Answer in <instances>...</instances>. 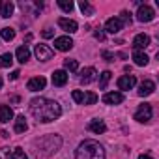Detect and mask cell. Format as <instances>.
Wrapping results in <instances>:
<instances>
[{"label": "cell", "instance_id": "obj_1", "mask_svg": "<svg viewBox=\"0 0 159 159\" xmlns=\"http://www.w3.org/2000/svg\"><path fill=\"white\" fill-rule=\"evenodd\" d=\"M30 112L32 116L41 122V124H49L54 122L56 118H60L62 114V107L58 101L54 99H47V98H34L30 101Z\"/></svg>", "mask_w": 159, "mask_h": 159}, {"label": "cell", "instance_id": "obj_2", "mask_svg": "<svg viewBox=\"0 0 159 159\" xmlns=\"http://www.w3.org/2000/svg\"><path fill=\"white\" fill-rule=\"evenodd\" d=\"M75 159H105V148L98 140H83L75 150Z\"/></svg>", "mask_w": 159, "mask_h": 159}, {"label": "cell", "instance_id": "obj_3", "mask_svg": "<svg viewBox=\"0 0 159 159\" xmlns=\"http://www.w3.org/2000/svg\"><path fill=\"white\" fill-rule=\"evenodd\" d=\"M60 146H62V139L58 135H47V137H43L36 142V148H38L36 152H38V155L47 157V155L56 153L60 150Z\"/></svg>", "mask_w": 159, "mask_h": 159}, {"label": "cell", "instance_id": "obj_4", "mask_svg": "<svg viewBox=\"0 0 159 159\" xmlns=\"http://www.w3.org/2000/svg\"><path fill=\"white\" fill-rule=\"evenodd\" d=\"M152 114H153L152 105L144 103V105H140V107L137 109V112H135V120H137V122H140V124H146V122H150V120H152Z\"/></svg>", "mask_w": 159, "mask_h": 159}, {"label": "cell", "instance_id": "obj_5", "mask_svg": "<svg viewBox=\"0 0 159 159\" xmlns=\"http://www.w3.org/2000/svg\"><path fill=\"white\" fill-rule=\"evenodd\" d=\"M153 17H155V11H153V8H150L148 4H140V6H139L137 19H139L140 23H150V21H153Z\"/></svg>", "mask_w": 159, "mask_h": 159}, {"label": "cell", "instance_id": "obj_6", "mask_svg": "<svg viewBox=\"0 0 159 159\" xmlns=\"http://www.w3.org/2000/svg\"><path fill=\"white\" fill-rule=\"evenodd\" d=\"M34 54H36V58H38V60H41V62H47V60H51V58H52L54 51H52L49 45H45V43H39V45H36V49H34Z\"/></svg>", "mask_w": 159, "mask_h": 159}, {"label": "cell", "instance_id": "obj_7", "mask_svg": "<svg viewBox=\"0 0 159 159\" xmlns=\"http://www.w3.org/2000/svg\"><path fill=\"white\" fill-rule=\"evenodd\" d=\"M122 28H124V21H122L120 17H111V19H107V23H105V30H107L109 34H118Z\"/></svg>", "mask_w": 159, "mask_h": 159}, {"label": "cell", "instance_id": "obj_8", "mask_svg": "<svg viewBox=\"0 0 159 159\" xmlns=\"http://www.w3.org/2000/svg\"><path fill=\"white\" fill-rule=\"evenodd\" d=\"M45 86H47L45 77H34V79H30L28 84H26V88H28L30 92H39V90H43Z\"/></svg>", "mask_w": 159, "mask_h": 159}, {"label": "cell", "instance_id": "obj_9", "mask_svg": "<svg viewBox=\"0 0 159 159\" xmlns=\"http://www.w3.org/2000/svg\"><path fill=\"white\" fill-rule=\"evenodd\" d=\"M135 84H137L135 75H124V77L118 79V88H120V90H131Z\"/></svg>", "mask_w": 159, "mask_h": 159}, {"label": "cell", "instance_id": "obj_10", "mask_svg": "<svg viewBox=\"0 0 159 159\" xmlns=\"http://www.w3.org/2000/svg\"><path fill=\"white\" fill-rule=\"evenodd\" d=\"M96 75H98L96 67H84V69L81 71V84H90V83H94V81H96Z\"/></svg>", "mask_w": 159, "mask_h": 159}, {"label": "cell", "instance_id": "obj_11", "mask_svg": "<svg viewBox=\"0 0 159 159\" xmlns=\"http://www.w3.org/2000/svg\"><path fill=\"white\" fill-rule=\"evenodd\" d=\"M58 25H60V28L66 30L67 34H75V32L79 30V25H77L73 19H66V17H62V19H58Z\"/></svg>", "mask_w": 159, "mask_h": 159}, {"label": "cell", "instance_id": "obj_12", "mask_svg": "<svg viewBox=\"0 0 159 159\" xmlns=\"http://www.w3.org/2000/svg\"><path fill=\"white\" fill-rule=\"evenodd\" d=\"M122 101H124V94H120V92H107L103 96L105 105H120Z\"/></svg>", "mask_w": 159, "mask_h": 159}, {"label": "cell", "instance_id": "obj_13", "mask_svg": "<svg viewBox=\"0 0 159 159\" xmlns=\"http://www.w3.org/2000/svg\"><path fill=\"white\" fill-rule=\"evenodd\" d=\"M150 45V36H146V34H137L135 38H133V47H135V51H142V49H146Z\"/></svg>", "mask_w": 159, "mask_h": 159}, {"label": "cell", "instance_id": "obj_14", "mask_svg": "<svg viewBox=\"0 0 159 159\" xmlns=\"http://www.w3.org/2000/svg\"><path fill=\"white\" fill-rule=\"evenodd\" d=\"M54 47H56L58 51H69V49L73 47V39H71L69 36H60V38L54 39Z\"/></svg>", "mask_w": 159, "mask_h": 159}, {"label": "cell", "instance_id": "obj_15", "mask_svg": "<svg viewBox=\"0 0 159 159\" xmlns=\"http://www.w3.org/2000/svg\"><path fill=\"white\" fill-rule=\"evenodd\" d=\"M15 11V4L11 2V0H4V2H0V15H2L4 19H10Z\"/></svg>", "mask_w": 159, "mask_h": 159}, {"label": "cell", "instance_id": "obj_16", "mask_svg": "<svg viewBox=\"0 0 159 159\" xmlns=\"http://www.w3.org/2000/svg\"><path fill=\"white\" fill-rule=\"evenodd\" d=\"M88 129H90L92 133H96V135H101V133H105V131H107V125H105V122H103V120L96 118V120H92V122L88 124Z\"/></svg>", "mask_w": 159, "mask_h": 159}, {"label": "cell", "instance_id": "obj_17", "mask_svg": "<svg viewBox=\"0 0 159 159\" xmlns=\"http://www.w3.org/2000/svg\"><path fill=\"white\" fill-rule=\"evenodd\" d=\"M66 83H67V73L64 69H56L52 73V84L54 86H64Z\"/></svg>", "mask_w": 159, "mask_h": 159}, {"label": "cell", "instance_id": "obj_18", "mask_svg": "<svg viewBox=\"0 0 159 159\" xmlns=\"http://www.w3.org/2000/svg\"><path fill=\"white\" fill-rule=\"evenodd\" d=\"M153 90H155L153 81H144V83L139 86V96H140V98H146V96L153 94Z\"/></svg>", "mask_w": 159, "mask_h": 159}, {"label": "cell", "instance_id": "obj_19", "mask_svg": "<svg viewBox=\"0 0 159 159\" xmlns=\"http://www.w3.org/2000/svg\"><path fill=\"white\" fill-rule=\"evenodd\" d=\"M10 120H13V111H11V107L2 105V107H0V122H2V124H8Z\"/></svg>", "mask_w": 159, "mask_h": 159}, {"label": "cell", "instance_id": "obj_20", "mask_svg": "<svg viewBox=\"0 0 159 159\" xmlns=\"http://www.w3.org/2000/svg\"><path fill=\"white\" fill-rule=\"evenodd\" d=\"M148 60H150V58H148V54H146V52H142V51H133V62H135L137 66H140V67H142V66H146V64H148Z\"/></svg>", "mask_w": 159, "mask_h": 159}, {"label": "cell", "instance_id": "obj_21", "mask_svg": "<svg viewBox=\"0 0 159 159\" xmlns=\"http://www.w3.org/2000/svg\"><path fill=\"white\" fill-rule=\"evenodd\" d=\"M15 56H17V60L21 62V64H25L28 58H30V49L26 47V45H21L19 49H17V52H15Z\"/></svg>", "mask_w": 159, "mask_h": 159}, {"label": "cell", "instance_id": "obj_22", "mask_svg": "<svg viewBox=\"0 0 159 159\" xmlns=\"http://www.w3.org/2000/svg\"><path fill=\"white\" fill-rule=\"evenodd\" d=\"M28 129V124L25 120V116H17L15 118V133H25Z\"/></svg>", "mask_w": 159, "mask_h": 159}, {"label": "cell", "instance_id": "obj_23", "mask_svg": "<svg viewBox=\"0 0 159 159\" xmlns=\"http://www.w3.org/2000/svg\"><path fill=\"white\" fill-rule=\"evenodd\" d=\"M13 64V54L6 52V54H0V67H10Z\"/></svg>", "mask_w": 159, "mask_h": 159}, {"label": "cell", "instance_id": "obj_24", "mask_svg": "<svg viewBox=\"0 0 159 159\" xmlns=\"http://www.w3.org/2000/svg\"><path fill=\"white\" fill-rule=\"evenodd\" d=\"M0 36H2V39H4V41H11V39L15 38V30H13V28H10V26H6V28H2Z\"/></svg>", "mask_w": 159, "mask_h": 159}, {"label": "cell", "instance_id": "obj_25", "mask_svg": "<svg viewBox=\"0 0 159 159\" xmlns=\"http://www.w3.org/2000/svg\"><path fill=\"white\" fill-rule=\"evenodd\" d=\"M79 8H81V11H83L84 15H92V13H94L92 4H90V2H86V0H81V2H79Z\"/></svg>", "mask_w": 159, "mask_h": 159}, {"label": "cell", "instance_id": "obj_26", "mask_svg": "<svg viewBox=\"0 0 159 159\" xmlns=\"http://www.w3.org/2000/svg\"><path fill=\"white\" fill-rule=\"evenodd\" d=\"M8 159H28V155L25 153V150L23 148H13V152L10 153V157Z\"/></svg>", "mask_w": 159, "mask_h": 159}, {"label": "cell", "instance_id": "obj_27", "mask_svg": "<svg viewBox=\"0 0 159 159\" xmlns=\"http://www.w3.org/2000/svg\"><path fill=\"white\" fill-rule=\"evenodd\" d=\"M111 71H103L101 75H99V88H107V83L111 81Z\"/></svg>", "mask_w": 159, "mask_h": 159}, {"label": "cell", "instance_id": "obj_28", "mask_svg": "<svg viewBox=\"0 0 159 159\" xmlns=\"http://www.w3.org/2000/svg\"><path fill=\"white\" fill-rule=\"evenodd\" d=\"M96 101H98V94H94V92H84V99H83L84 105H94Z\"/></svg>", "mask_w": 159, "mask_h": 159}, {"label": "cell", "instance_id": "obj_29", "mask_svg": "<svg viewBox=\"0 0 159 159\" xmlns=\"http://www.w3.org/2000/svg\"><path fill=\"white\" fill-rule=\"evenodd\" d=\"M58 6H60L64 11H67V13L73 10V2H71V0H58Z\"/></svg>", "mask_w": 159, "mask_h": 159}, {"label": "cell", "instance_id": "obj_30", "mask_svg": "<svg viewBox=\"0 0 159 159\" xmlns=\"http://www.w3.org/2000/svg\"><path fill=\"white\" fill-rule=\"evenodd\" d=\"M64 67L66 69H69V71H77L79 69V64H77V60H64Z\"/></svg>", "mask_w": 159, "mask_h": 159}, {"label": "cell", "instance_id": "obj_31", "mask_svg": "<svg viewBox=\"0 0 159 159\" xmlns=\"http://www.w3.org/2000/svg\"><path fill=\"white\" fill-rule=\"evenodd\" d=\"M71 98H73V101H77V103H83V99H84V92H81V90H73Z\"/></svg>", "mask_w": 159, "mask_h": 159}, {"label": "cell", "instance_id": "obj_32", "mask_svg": "<svg viewBox=\"0 0 159 159\" xmlns=\"http://www.w3.org/2000/svg\"><path fill=\"white\" fill-rule=\"evenodd\" d=\"M101 54H103V58H105L107 62H112V60H114V54H112V52H109V51H103Z\"/></svg>", "mask_w": 159, "mask_h": 159}, {"label": "cell", "instance_id": "obj_33", "mask_svg": "<svg viewBox=\"0 0 159 159\" xmlns=\"http://www.w3.org/2000/svg\"><path fill=\"white\" fill-rule=\"evenodd\" d=\"M6 157H10V150L2 148V150H0V159H6Z\"/></svg>", "mask_w": 159, "mask_h": 159}, {"label": "cell", "instance_id": "obj_34", "mask_svg": "<svg viewBox=\"0 0 159 159\" xmlns=\"http://www.w3.org/2000/svg\"><path fill=\"white\" fill-rule=\"evenodd\" d=\"M52 36H54L52 28H45V30H43V38H52Z\"/></svg>", "mask_w": 159, "mask_h": 159}, {"label": "cell", "instance_id": "obj_35", "mask_svg": "<svg viewBox=\"0 0 159 159\" xmlns=\"http://www.w3.org/2000/svg\"><path fill=\"white\" fill-rule=\"evenodd\" d=\"M99 41H105V32H101V30H96V34H94Z\"/></svg>", "mask_w": 159, "mask_h": 159}, {"label": "cell", "instance_id": "obj_36", "mask_svg": "<svg viewBox=\"0 0 159 159\" xmlns=\"http://www.w3.org/2000/svg\"><path fill=\"white\" fill-rule=\"evenodd\" d=\"M19 75H21L19 71H11V75H10V79H11V81H15V79H17Z\"/></svg>", "mask_w": 159, "mask_h": 159}, {"label": "cell", "instance_id": "obj_37", "mask_svg": "<svg viewBox=\"0 0 159 159\" xmlns=\"http://www.w3.org/2000/svg\"><path fill=\"white\" fill-rule=\"evenodd\" d=\"M139 159H153V157H150V155H146V153H142V155H139Z\"/></svg>", "mask_w": 159, "mask_h": 159}, {"label": "cell", "instance_id": "obj_38", "mask_svg": "<svg viewBox=\"0 0 159 159\" xmlns=\"http://www.w3.org/2000/svg\"><path fill=\"white\" fill-rule=\"evenodd\" d=\"M0 88H2V79H0Z\"/></svg>", "mask_w": 159, "mask_h": 159}]
</instances>
